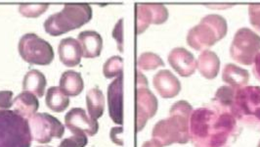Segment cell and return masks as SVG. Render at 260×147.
I'll return each mask as SVG.
<instances>
[{
    "instance_id": "cell-1",
    "label": "cell",
    "mask_w": 260,
    "mask_h": 147,
    "mask_svg": "<svg viewBox=\"0 0 260 147\" xmlns=\"http://www.w3.org/2000/svg\"><path fill=\"white\" fill-rule=\"evenodd\" d=\"M237 132V121L230 112L200 108L190 118V139L195 147H231Z\"/></svg>"
},
{
    "instance_id": "cell-2",
    "label": "cell",
    "mask_w": 260,
    "mask_h": 147,
    "mask_svg": "<svg viewBox=\"0 0 260 147\" xmlns=\"http://www.w3.org/2000/svg\"><path fill=\"white\" fill-rule=\"evenodd\" d=\"M193 107L185 100L174 103L169 111V118L157 122L152 136L162 146L173 143L185 144L190 140V118Z\"/></svg>"
},
{
    "instance_id": "cell-3",
    "label": "cell",
    "mask_w": 260,
    "mask_h": 147,
    "mask_svg": "<svg viewBox=\"0 0 260 147\" xmlns=\"http://www.w3.org/2000/svg\"><path fill=\"white\" fill-rule=\"evenodd\" d=\"M91 6L86 3L65 4L62 11L50 15L44 22L45 32L59 37L87 24L92 19Z\"/></svg>"
},
{
    "instance_id": "cell-4",
    "label": "cell",
    "mask_w": 260,
    "mask_h": 147,
    "mask_svg": "<svg viewBox=\"0 0 260 147\" xmlns=\"http://www.w3.org/2000/svg\"><path fill=\"white\" fill-rule=\"evenodd\" d=\"M226 20L216 14L204 17L200 24L188 32L187 43L195 50H207L227 35Z\"/></svg>"
},
{
    "instance_id": "cell-5",
    "label": "cell",
    "mask_w": 260,
    "mask_h": 147,
    "mask_svg": "<svg viewBox=\"0 0 260 147\" xmlns=\"http://www.w3.org/2000/svg\"><path fill=\"white\" fill-rule=\"evenodd\" d=\"M27 119L12 110L0 111V147H30Z\"/></svg>"
},
{
    "instance_id": "cell-6",
    "label": "cell",
    "mask_w": 260,
    "mask_h": 147,
    "mask_svg": "<svg viewBox=\"0 0 260 147\" xmlns=\"http://www.w3.org/2000/svg\"><path fill=\"white\" fill-rule=\"evenodd\" d=\"M18 49L22 59L30 65L46 66L55 58L51 44L34 33L26 34L20 39Z\"/></svg>"
},
{
    "instance_id": "cell-7",
    "label": "cell",
    "mask_w": 260,
    "mask_h": 147,
    "mask_svg": "<svg viewBox=\"0 0 260 147\" xmlns=\"http://www.w3.org/2000/svg\"><path fill=\"white\" fill-rule=\"evenodd\" d=\"M260 37L247 27H242L235 34L230 47V55L240 64L252 65L259 53Z\"/></svg>"
},
{
    "instance_id": "cell-8",
    "label": "cell",
    "mask_w": 260,
    "mask_h": 147,
    "mask_svg": "<svg viewBox=\"0 0 260 147\" xmlns=\"http://www.w3.org/2000/svg\"><path fill=\"white\" fill-rule=\"evenodd\" d=\"M27 122L32 139L42 144L50 142L54 137L61 138L65 134L64 125L48 113H36Z\"/></svg>"
},
{
    "instance_id": "cell-9",
    "label": "cell",
    "mask_w": 260,
    "mask_h": 147,
    "mask_svg": "<svg viewBox=\"0 0 260 147\" xmlns=\"http://www.w3.org/2000/svg\"><path fill=\"white\" fill-rule=\"evenodd\" d=\"M137 131L141 132L149 119L156 115L158 102L155 94L148 87V80L143 74L137 71Z\"/></svg>"
},
{
    "instance_id": "cell-10",
    "label": "cell",
    "mask_w": 260,
    "mask_h": 147,
    "mask_svg": "<svg viewBox=\"0 0 260 147\" xmlns=\"http://www.w3.org/2000/svg\"><path fill=\"white\" fill-rule=\"evenodd\" d=\"M260 108V86H245L236 90L234 103L230 113L235 118L248 120Z\"/></svg>"
},
{
    "instance_id": "cell-11",
    "label": "cell",
    "mask_w": 260,
    "mask_h": 147,
    "mask_svg": "<svg viewBox=\"0 0 260 147\" xmlns=\"http://www.w3.org/2000/svg\"><path fill=\"white\" fill-rule=\"evenodd\" d=\"M169 19V10L161 4H137V34L144 33L150 25H161Z\"/></svg>"
},
{
    "instance_id": "cell-12",
    "label": "cell",
    "mask_w": 260,
    "mask_h": 147,
    "mask_svg": "<svg viewBox=\"0 0 260 147\" xmlns=\"http://www.w3.org/2000/svg\"><path fill=\"white\" fill-rule=\"evenodd\" d=\"M66 127L76 135L93 136L99 131V124L90 118L82 108H73L65 116Z\"/></svg>"
},
{
    "instance_id": "cell-13",
    "label": "cell",
    "mask_w": 260,
    "mask_h": 147,
    "mask_svg": "<svg viewBox=\"0 0 260 147\" xmlns=\"http://www.w3.org/2000/svg\"><path fill=\"white\" fill-rule=\"evenodd\" d=\"M109 115L115 124H123V76L113 80L108 87Z\"/></svg>"
},
{
    "instance_id": "cell-14",
    "label": "cell",
    "mask_w": 260,
    "mask_h": 147,
    "mask_svg": "<svg viewBox=\"0 0 260 147\" xmlns=\"http://www.w3.org/2000/svg\"><path fill=\"white\" fill-rule=\"evenodd\" d=\"M169 63L183 78L192 76L198 67L194 55L183 47H176L170 51Z\"/></svg>"
},
{
    "instance_id": "cell-15",
    "label": "cell",
    "mask_w": 260,
    "mask_h": 147,
    "mask_svg": "<svg viewBox=\"0 0 260 147\" xmlns=\"http://www.w3.org/2000/svg\"><path fill=\"white\" fill-rule=\"evenodd\" d=\"M153 83L162 98H173L181 92L180 81L169 70L158 71L154 76Z\"/></svg>"
},
{
    "instance_id": "cell-16",
    "label": "cell",
    "mask_w": 260,
    "mask_h": 147,
    "mask_svg": "<svg viewBox=\"0 0 260 147\" xmlns=\"http://www.w3.org/2000/svg\"><path fill=\"white\" fill-rule=\"evenodd\" d=\"M58 53L61 62L69 68L76 67L80 63L82 49L78 40L67 38L61 40L58 46Z\"/></svg>"
},
{
    "instance_id": "cell-17",
    "label": "cell",
    "mask_w": 260,
    "mask_h": 147,
    "mask_svg": "<svg viewBox=\"0 0 260 147\" xmlns=\"http://www.w3.org/2000/svg\"><path fill=\"white\" fill-rule=\"evenodd\" d=\"M78 42L82 49V57L92 59L100 56L103 49V39L95 31H83L78 35Z\"/></svg>"
},
{
    "instance_id": "cell-18",
    "label": "cell",
    "mask_w": 260,
    "mask_h": 147,
    "mask_svg": "<svg viewBox=\"0 0 260 147\" xmlns=\"http://www.w3.org/2000/svg\"><path fill=\"white\" fill-rule=\"evenodd\" d=\"M197 62V69L204 78L213 80L217 77L220 70V60L216 53L210 50H205L200 54Z\"/></svg>"
},
{
    "instance_id": "cell-19",
    "label": "cell",
    "mask_w": 260,
    "mask_h": 147,
    "mask_svg": "<svg viewBox=\"0 0 260 147\" xmlns=\"http://www.w3.org/2000/svg\"><path fill=\"white\" fill-rule=\"evenodd\" d=\"M14 111L24 118H30L34 116L39 108L38 97L30 93H21L13 100Z\"/></svg>"
},
{
    "instance_id": "cell-20",
    "label": "cell",
    "mask_w": 260,
    "mask_h": 147,
    "mask_svg": "<svg viewBox=\"0 0 260 147\" xmlns=\"http://www.w3.org/2000/svg\"><path fill=\"white\" fill-rule=\"evenodd\" d=\"M222 80L235 90L247 86L249 80V73L235 64H227L222 71Z\"/></svg>"
},
{
    "instance_id": "cell-21",
    "label": "cell",
    "mask_w": 260,
    "mask_h": 147,
    "mask_svg": "<svg viewBox=\"0 0 260 147\" xmlns=\"http://www.w3.org/2000/svg\"><path fill=\"white\" fill-rule=\"evenodd\" d=\"M60 89L70 96H78L82 93L84 89V82L81 74L70 70L66 71L60 78Z\"/></svg>"
},
{
    "instance_id": "cell-22",
    "label": "cell",
    "mask_w": 260,
    "mask_h": 147,
    "mask_svg": "<svg viewBox=\"0 0 260 147\" xmlns=\"http://www.w3.org/2000/svg\"><path fill=\"white\" fill-rule=\"evenodd\" d=\"M46 84L47 80L45 76L39 70L34 69L26 73L23 80V90L40 98L44 95Z\"/></svg>"
},
{
    "instance_id": "cell-23",
    "label": "cell",
    "mask_w": 260,
    "mask_h": 147,
    "mask_svg": "<svg viewBox=\"0 0 260 147\" xmlns=\"http://www.w3.org/2000/svg\"><path fill=\"white\" fill-rule=\"evenodd\" d=\"M86 106L89 117L93 120L100 119L105 111V97L98 87L91 89L86 94Z\"/></svg>"
},
{
    "instance_id": "cell-24",
    "label": "cell",
    "mask_w": 260,
    "mask_h": 147,
    "mask_svg": "<svg viewBox=\"0 0 260 147\" xmlns=\"http://www.w3.org/2000/svg\"><path fill=\"white\" fill-rule=\"evenodd\" d=\"M45 103L53 112L61 113L69 107L70 97L60 89V86H51L46 93Z\"/></svg>"
},
{
    "instance_id": "cell-25",
    "label": "cell",
    "mask_w": 260,
    "mask_h": 147,
    "mask_svg": "<svg viewBox=\"0 0 260 147\" xmlns=\"http://www.w3.org/2000/svg\"><path fill=\"white\" fill-rule=\"evenodd\" d=\"M106 79H113L123 76V59L120 56H113L109 58L103 67Z\"/></svg>"
},
{
    "instance_id": "cell-26",
    "label": "cell",
    "mask_w": 260,
    "mask_h": 147,
    "mask_svg": "<svg viewBox=\"0 0 260 147\" xmlns=\"http://www.w3.org/2000/svg\"><path fill=\"white\" fill-rule=\"evenodd\" d=\"M137 65L139 70L150 71V70H155L156 68L164 67L165 62L156 54L153 52H145L139 56Z\"/></svg>"
},
{
    "instance_id": "cell-27",
    "label": "cell",
    "mask_w": 260,
    "mask_h": 147,
    "mask_svg": "<svg viewBox=\"0 0 260 147\" xmlns=\"http://www.w3.org/2000/svg\"><path fill=\"white\" fill-rule=\"evenodd\" d=\"M235 94L236 90L233 87L221 86L217 90L213 100L217 102L221 107L230 109L234 103Z\"/></svg>"
},
{
    "instance_id": "cell-28",
    "label": "cell",
    "mask_w": 260,
    "mask_h": 147,
    "mask_svg": "<svg viewBox=\"0 0 260 147\" xmlns=\"http://www.w3.org/2000/svg\"><path fill=\"white\" fill-rule=\"evenodd\" d=\"M49 8V4L39 3V4H21L19 6V12L26 18H37L46 12Z\"/></svg>"
},
{
    "instance_id": "cell-29",
    "label": "cell",
    "mask_w": 260,
    "mask_h": 147,
    "mask_svg": "<svg viewBox=\"0 0 260 147\" xmlns=\"http://www.w3.org/2000/svg\"><path fill=\"white\" fill-rule=\"evenodd\" d=\"M88 143L86 135H74L65 138L58 147H85Z\"/></svg>"
},
{
    "instance_id": "cell-30",
    "label": "cell",
    "mask_w": 260,
    "mask_h": 147,
    "mask_svg": "<svg viewBox=\"0 0 260 147\" xmlns=\"http://www.w3.org/2000/svg\"><path fill=\"white\" fill-rule=\"evenodd\" d=\"M113 38L117 41V49L123 52V19H119L113 30Z\"/></svg>"
},
{
    "instance_id": "cell-31",
    "label": "cell",
    "mask_w": 260,
    "mask_h": 147,
    "mask_svg": "<svg viewBox=\"0 0 260 147\" xmlns=\"http://www.w3.org/2000/svg\"><path fill=\"white\" fill-rule=\"evenodd\" d=\"M248 13L251 26L260 32V4L249 5Z\"/></svg>"
},
{
    "instance_id": "cell-32",
    "label": "cell",
    "mask_w": 260,
    "mask_h": 147,
    "mask_svg": "<svg viewBox=\"0 0 260 147\" xmlns=\"http://www.w3.org/2000/svg\"><path fill=\"white\" fill-rule=\"evenodd\" d=\"M13 93L10 91L0 92V111L1 110H10L13 107Z\"/></svg>"
},
{
    "instance_id": "cell-33",
    "label": "cell",
    "mask_w": 260,
    "mask_h": 147,
    "mask_svg": "<svg viewBox=\"0 0 260 147\" xmlns=\"http://www.w3.org/2000/svg\"><path fill=\"white\" fill-rule=\"evenodd\" d=\"M122 127H116V128H113L111 130V139L113 140V142H115L117 145H120L122 146L123 145V141H122V137H121V134H122Z\"/></svg>"
},
{
    "instance_id": "cell-34",
    "label": "cell",
    "mask_w": 260,
    "mask_h": 147,
    "mask_svg": "<svg viewBox=\"0 0 260 147\" xmlns=\"http://www.w3.org/2000/svg\"><path fill=\"white\" fill-rule=\"evenodd\" d=\"M253 74L257 80H260V53L256 55L253 62Z\"/></svg>"
},
{
    "instance_id": "cell-35",
    "label": "cell",
    "mask_w": 260,
    "mask_h": 147,
    "mask_svg": "<svg viewBox=\"0 0 260 147\" xmlns=\"http://www.w3.org/2000/svg\"><path fill=\"white\" fill-rule=\"evenodd\" d=\"M142 147H164L160 143H158L155 139H151V140H148L146 142H144Z\"/></svg>"
},
{
    "instance_id": "cell-36",
    "label": "cell",
    "mask_w": 260,
    "mask_h": 147,
    "mask_svg": "<svg viewBox=\"0 0 260 147\" xmlns=\"http://www.w3.org/2000/svg\"><path fill=\"white\" fill-rule=\"evenodd\" d=\"M38 147H51V146H47V145H41V146H38Z\"/></svg>"
},
{
    "instance_id": "cell-37",
    "label": "cell",
    "mask_w": 260,
    "mask_h": 147,
    "mask_svg": "<svg viewBox=\"0 0 260 147\" xmlns=\"http://www.w3.org/2000/svg\"><path fill=\"white\" fill-rule=\"evenodd\" d=\"M257 147H260V141L258 142V145H257Z\"/></svg>"
}]
</instances>
